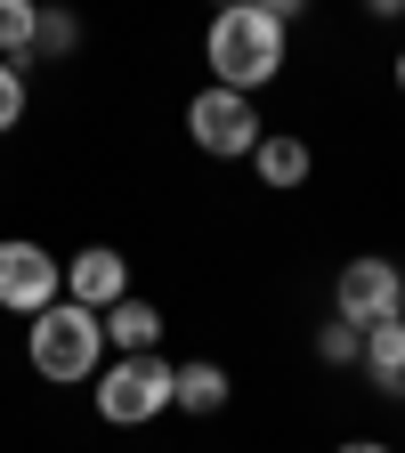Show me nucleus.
Listing matches in <instances>:
<instances>
[{"mask_svg": "<svg viewBox=\"0 0 405 453\" xmlns=\"http://www.w3.org/2000/svg\"><path fill=\"white\" fill-rule=\"evenodd\" d=\"M203 57H211V81H219V89L252 97V89H268V81L284 73V17L260 9V0H236V9L211 17Z\"/></svg>", "mask_w": 405, "mask_h": 453, "instance_id": "f257e3e1", "label": "nucleus"}, {"mask_svg": "<svg viewBox=\"0 0 405 453\" xmlns=\"http://www.w3.org/2000/svg\"><path fill=\"white\" fill-rule=\"evenodd\" d=\"M25 357H33V372L57 380V388L97 380V365H105V316H90V308H74V300H57L49 316L25 324Z\"/></svg>", "mask_w": 405, "mask_h": 453, "instance_id": "f03ea898", "label": "nucleus"}, {"mask_svg": "<svg viewBox=\"0 0 405 453\" xmlns=\"http://www.w3.org/2000/svg\"><path fill=\"white\" fill-rule=\"evenodd\" d=\"M170 405H179V365H162V357H122V365L97 372V413L113 429H138Z\"/></svg>", "mask_w": 405, "mask_h": 453, "instance_id": "7ed1b4c3", "label": "nucleus"}, {"mask_svg": "<svg viewBox=\"0 0 405 453\" xmlns=\"http://www.w3.org/2000/svg\"><path fill=\"white\" fill-rule=\"evenodd\" d=\"M187 138L203 146V154H219V162H252L260 154V113H252V97H236V89H195V105H187Z\"/></svg>", "mask_w": 405, "mask_h": 453, "instance_id": "20e7f679", "label": "nucleus"}, {"mask_svg": "<svg viewBox=\"0 0 405 453\" xmlns=\"http://www.w3.org/2000/svg\"><path fill=\"white\" fill-rule=\"evenodd\" d=\"M57 300H66V259H49L41 243L9 235V243H0V308L33 324V316H49Z\"/></svg>", "mask_w": 405, "mask_h": 453, "instance_id": "39448f33", "label": "nucleus"}, {"mask_svg": "<svg viewBox=\"0 0 405 453\" xmlns=\"http://www.w3.org/2000/svg\"><path fill=\"white\" fill-rule=\"evenodd\" d=\"M397 308H405V275L389 259H349L340 267V283H332V316L340 324L381 332V324H397Z\"/></svg>", "mask_w": 405, "mask_h": 453, "instance_id": "423d86ee", "label": "nucleus"}, {"mask_svg": "<svg viewBox=\"0 0 405 453\" xmlns=\"http://www.w3.org/2000/svg\"><path fill=\"white\" fill-rule=\"evenodd\" d=\"M66 300H74V308H90V316L122 308V300H130V259L113 251V243L74 251V259H66Z\"/></svg>", "mask_w": 405, "mask_h": 453, "instance_id": "0eeeda50", "label": "nucleus"}, {"mask_svg": "<svg viewBox=\"0 0 405 453\" xmlns=\"http://www.w3.org/2000/svg\"><path fill=\"white\" fill-rule=\"evenodd\" d=\"M252 170H260V179H268V187L284 195V187H300L308 170H316V154H308V146H300L292 130H268V138H260V154H252Z\"/></svg>", "mask_w": 405, "mask_h": 453, "instance_id": "6e6552de", "label": "nucleus"}, {"mask_svg": "<svg viewBox=\"0 0 405 453\" xmlns=\"http://www.w3.org/2000/svg\"><path fill=\"white\" fill-rule=\"evenodd\" d=\"M105 340H113L122 357H154V340H162L154 300H122V308H105Z\"/></svg>", "mask_w": 405, "mask_h": 453, "instance_id": "1a4fd4ad", "label": "nucleus"}, {"mask_svg": "<svg viewBox=\"0 0 405 453\" xmlns=\"http://www.w3.org/2000/svg\"><path fill=\"white\" fill-rule=\"evenodd\" d=\"M365 372H373V388H381V396H397V405H405V324L365 332Z\"/></svg>", "mask_w": 405, "mask_h": 453, "instance_id": "9d476101", "label": "nucleus"}, {"mask_svg": "<svg viewBox=\"0 0 405 453\" xmlns=\"http://www.w3.org/2000/svg\"><path fill=\"white\" fill-rule=\"evenodd\" d=\"M33 41H41V9L33 0H0V65H33Z\"/></svg>", "mask_w": 405, "mask_h": 453, "instance_id": "9b49d317", "label": "nucleus"}, {"mask_svg": "<svg viewBox=\"0 0 405 453\" xmlns=\"http://www.w3.org/2000/svg\"><path fill=\"white\" fill-rule=\"evenodd\" d=\"M227 405V372L219 365H179V413H219Z\"/></svg>", "mask_w": 405, "mask_h": 453, "instance_id": "f8f14e48", "label": "nucleus"}, {"mask_svg": "<svg viewBox=\"0 0 405 453\" xmlns=\"http://www.w3.org/2000/svg\"><path fill=\"white\" fill-rule=\"evenodd\" d=\"M316 357H324V365H365V332L332 316V324L316 332Z\"/></svg>", "mask_w": 405, "mask_h": 453, "instance_id": "ddd939ff", "label": "nucleus"}, {"mask_svg": "<svg viewBox=\"0 0 405 453\" xmlns=\"http://www.w3.org/2000/svg\"><path fill=\"white\" fill-rule=\"evenodd\" d=\"M66 49H82V25H74L66 9H49V17H41V41H33V57H66Z\"/></svg>", "mask_w": 405, "mask_h": 453, "instance_id": "4468645a", "label": "nucleus"}, {"mask_svg": "<svg viewBox=\"0 0 405 453\" xmlns=\"http://www.w3.org/2000/svg\"><path fill=\"white\" fill-rule=\"evenodd\" d=\"M25 122V65H0V130Z\"/></svg>", "mask_w": 405, "mask_h": 453, "instance_id": "2eb2a0df", "label": "nucleus"}, {"mask_svg": "<svg viewBox=\"0 0 405 453\" xmlns=\"http://www.w3.org/2000/svg\"><path fill=\"white\" fill-rule=\"evenodd\" d=\"M340 453H389L381 437H349V445H340Z\"/></svg>", "mask_w": 405, "mask_h": 453, "instance_id": "dca6fc26", "label": "nucleus"}, {"mask_svg": "<svg viewBox=\"0 0 405 453\" xmlns=\"http://www.w3.org/2000/svg\"><path fill=\"white\" fill-rule=\"evenodd\" d=\"M397 89H405V57H397Z\"/></svg>", "mask_w": 405, "mask_h": 453, "instance_id": "f3484780", "label": "nucleus"}, {"mask_svg": "<svg viewBox=\"0 0 405 453\" xmlns=\"http://www.w3.org/2000/svg\"><path fill=\"white\" fill-rule=\"evenodd\" d=\"M397 324H405V308H397Z\"/></svg>", "mask_w": 405, "mask_h": 453, "instance_id": "a211bd4d", "label": "nucleus"}]
</instances>
